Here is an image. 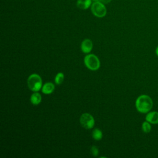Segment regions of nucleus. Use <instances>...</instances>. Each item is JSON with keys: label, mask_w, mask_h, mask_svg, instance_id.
<instances>
[{"label": "nucleus", "mask_w": 158, "mask_h": 158, "mask_svg": "<svg viewBox=\"0 0 158 158\" xmlns=\"http://www.w3.org/2000/svg\"><path fill=\"white\" fill-rule=\"evenodd\" d=\"M153 106V101L150 96L142 94L138 96L135 101L136 110L141 114H147L150 112Z\"/></svg>", "instance_id": "f257e3e1"}, {"label": "nucleus", "mask_w": 158, "mask_h": 158, "mask_svg": "<svg viewBox=\"0 0 158 158\" xmlns=\"http://www.w3.org/2000/svg\"><path fill=\"white\" fill-rule=\"evenodd\" d=\"M42 79L41 77L36 74L30 75L27 79V85L28 88L34 92H38L42 88Z\"/></svg>", "instance_id": "f03ea898"}, {"label": "nucleus", "mask_w": 158, "mask_h": 158, "mask_svg": "<svg viewBox=\"0 0 158 158\" xmlns=\"http://www.w3.org/2000/svg\"><path fill=\"white\" fill-rule=\"evenodd\" d=\"M84 63L86 67L90 70L96 71L100 67V61L94 54L86 55L84 58Z\"/></svg>", "instance_id": "7ed1b4c3"}, {"label": "nucleus", "mask_w": 158, "mask_h": 158, "mask_svg": "<svg viewBox=\"0 0 158 158\" xmlns=\"http://www.w3.org/2000/svg\"><path fill=\"white\" fill-rule=\"evenodd\" d=\"M93 14L97 17H103L106 15L107 10L103 3L99 1H95L91 4V7Z\"/></svg>", "instance_id": "20e7f679"}, {"label": "nucleus", "mask_w": 158, "mask_h": 158, "mask_svg": "<svg viewBox=\"0 0 158 158\" xmlns=\"http://www.w3.org/2000/svg\"><path fill=\"white\" fill-rule=\"evenodd\" d=\"M80 122L81 126L85 129H91L94 125L93 117L88 113L83 114L80 118Z\"/></svg>", "instance_id": "39448f33"}, {"label": "nucleus", "mask_w": 158, "mask_h": 158, "mask_svg": "<svg viewBox=\"0 0 158 158\" xmlns=\"http://www.w3.org/2000/svg\"><path fill=\"white\" fill-rule=\"evenodd\" d=\"M93 42L89 39H85L81 43V49L83 53L88 54L93 49Z\"/></svg>", "instance_id": "423d86ee"}, {"label": "nucleus", "mask_w": 158, "mask_h": 158, "mask_svg": "<svg viewBox=\"0 0 158 158\" xmlns=\"http://www.w3.org/2000/svg\"><path fill=\"white\" fill-rule=\"evenodd\" d=\"M145 120L151 124H158V112L152 111L148 112Z\"/></svg>", "instance_id": "0eeeda50"}, {"label": "nucleus", "mask_w": 158, "mask_h": 158, "mask_svg": "<svg viewBox=\"0 0 158 158\" xmlns=\"http://www.w3.org/2000/svg\"><path fill=\"white\" fill-rule=\"evenodd\" d=\"M54 89H55V86L52 83L47 82L42 86L41 91L43 93L45 94H49L54 91Z\"/></svg>", "instance_id": "6e6552de"}, {"label": "nucleus", "mask_w": 158, "mask_h": 158, "mask_svg": "<svg viewBox=\"0 0 158 158\" xmlns=\"http://www.w3.org/2000/svg\"><path fill=\"white\" fill-rule=\"evenodd\" d=\"M30 102L33 105H38L41 102V96L38 92H35L30 96Z\"/></svg>", "instance_id": "1a4fd4ad"}, {"label": "nucleus", "mask_w": 158, "mask_h": 158, "mask_svg": "<svg viewBox=\"0 0 158 158\" xmlns=\"http://www.w3.org/2000/svg\"><path fill=\"white\" fill-rule=\"evenodd\" d=\"M91 5V0H78L77 6L79 9H87Z\"/></svg>", "instance_id": "9d476101"}, {"label": "nucleus", "mask_w": 158, "mask_h": 158, "mask_svg": "<svg viewBox=\"0 0 158 158\" xmlns=\"http://www.w3.org/2000/svg\"><path fill=\"white\" fill-rule=\"evenodd\" d=\"M92 137L96 141L101 140L102 138V133L99 129L95 128L92 132Z\"/></svg>", "instance_id": "9b49d317"}, {"label": "nucleus", "mask_w": 158, "mask_h": 158, "mask_svg": "<svg viewBox=\"0 0 158 158\" xmlns=\"http://www.w3.org/2000/svg\"><path fill=\"white\" fill-rule=\"evenodd\" d=\"M141 129L143 130V131L145 133H148L151 131V123L149 122H148V121H145L142 123L141 125Z\"/></svg>", "instance_id": "f8f14e48"}, {"label": "nucleus", "mask_w": 158, "mask_h": 158, "mask_svg": "<svg viewBox=\"0 0 158 158\" xmlns=\"http://www.w3.org/2000/svg\"><path fill=\"white\" fill-rule=\"evenodd\" d=\"M64 79V75L62 72H59L56 74L55 78H54V81L56 84L57 85H60Z\"/></svg>", "instance_id": "ddd939ff"}, {"label": "nucleus", "mask_w": 158, "mask_h": 158, "mask_svg": "<svg viewBox=\"0 0 158 158\" xmlns=\"http://www.w3.org/2000/svg\"><path fill=\"white\" fill-rule=\"evenodd\" d=\"M90 151L92 156L94 157H96L99 154V149L96 146H92Z\"/></svg>", "instance_id": "4468645a"}, {"label": "nucleus", "mask_w": 158, "mask_h": 158, "mask_svg": "<svg viewBox=\"0 0 158 158\" xmlns=\"http://www.w3.org/2000/svg\"><path fill=\"white\" fill-rule=\"evenodd\" d=\"M112 0H101V1L103 3V4H108Z\"/></svg>", "instance_id": "2eb2a0df"}, {"label": "nucleus", "mask_w": 158, "mask_h": 158, "mask_svg": "<svg viewBox=\"0 0 158 158\" xmlns=\"http://www.w3.org/2000/svg\"><path fill=\"white\" fill-rule=\"evenodd\" d=\"M155 52H156V55L158 56V46H157V48H156V51H155Z\"/></svg>", "instance_id": "dca6fc26"}, {"label": "nucleus", "mask_w": 158, "mask_h": 158, "mask_svg": "<svg viewBox=\"0 0 158 158\" xmlns=\"http://www.w3.org/2000/svg\"><path fill=\"white\" fill-rule=\"evenodd\" d=\"M93 1H98L99 0H93Z\"/></svg>", "instance_id": "f3484780"}]
</instances>
